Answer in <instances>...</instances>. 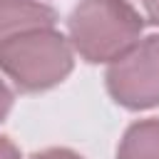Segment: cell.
I'll return each mask as SVG.
<instances>
[{"label": "cell", "mask_w": 159, "mask_h": 159, "mask_svg": "<svg viewBox=\"0 0 159 159\" xmlns=\"http://www.w3.org/2000/svg\"><path fill=\"white\" fill-rule=\"evenodd\" d=\"M142 27L129 0H82L70 15V42L87 62H112L139 42Z\"/></svg>", "instance_id": "obj_1"}, {"label": "cell", "mask_w": 159, "mask_h": 159, "mask_svg": "<svg viewBox=\"0 0 159 159\" xmlns=\"http://www.w3.org/2000/svg\"><path fill=\"white\" fill-rule=\"evenodd\" d=\"M0 70L22 92H42L72 72V47L52 27L30 30L0 45Z\"/></svg>", "instance_id": "obj_2"}, {"label": "cell", "mask_w": 159, "mask_h": 159, "mask_svg": "<svg viewBox=\"0 0 159 159\" xmlns=\"http://www.w3.org/2000/svg\"><path fill=\"white\" fill-rule=\"evenodd\" d=\"M107 89L114 102L127 109L159 104V35H149L112 60L107 70Z\"/></svg>", "instance_id": "obj_3"}, {"label": "cell", "mask_w": 159, "mask_h": 159, "mask_svg": "<svg viewBox=\"0 0 159 159\" xmlns=\"http://www.w3.org/2000/svg\"><path fill=\"white\" fill-rule=\"evenodd\" d=\"M57 15L52 7L32 0H0V45L40 27H55Z\"/></svg>", "instance_id": "obj_4"}, {"label": "cell", "mask_w": 159, "mask_h": 159, "mask_svg": "<svg viewBox=\"0 0 159 159\" xmlns=\"http://www.w3.org/2000/svg\"><path fill=\"white\" fill-rule=\"evenodd\" d=\"M117 159H159V119L132 124L119 144Z\"/></svg>", "instance_id": "obj_5"}, {"label": "cell", "mask_w": 159, "mask_h": 159, "mask_svg": "<svg viewBox=\"0 0 159 159\" xmlns=\"http://www.w3.org/2000/svg\"><path fill=\"white\" fill-rule=\"evenodd\" d=\"M137 10L142 7V17L152 25H159V0H129Z\"/></svg>", "instance_id": "obj_6"}, {"label": "cell", "mask_w": 159, "mask_h": 159, "mask_svg": "<svg viewBox=\"0 0 159 159\" xmlns=\"http://www.w3.org/2000/svg\"><path fill=\"white\" fill-rule=\"evenodd\" d=\"M32 159H82V157L70 152V149H45L40 154H35Z\"/></svg>", "instance_id": "obj_7"}, {"label": "cell", "mask_w": 159, "mask_h": 159, "mask_svg": "<svg viewBox=\"0 0 159 159\" xmlns=\"http://www.w3.org/2000/svg\"><path fill=\"white\" fill-rule=\"evenodd\" d=\"M10 107H12V92L0 82V122L5 119V114L10 112Z\"/></svg>", "instance_id": "obj_8"}, {"label": "cell", "mask_w": 159, "mask_h": 159, "mask_svg": "<svg viewBox=\"0 0 159 159\" xmlns=\"http://www.w3.org/2000/svg\"><path fill=\"white\" fill-rule=\"evenodd\" d=\"M0 159H20L17 147L10 139H5V137H0Z\"/></svg>", "instance_id": "obj_9"}]
</instances>
